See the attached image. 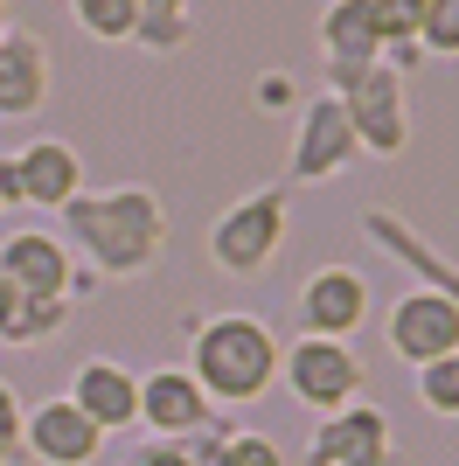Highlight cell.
I'll use <instances>...</instances> for the list:
<instances>
[{"label": "cell", "instance_id": "cell-9", "mask_svg": "<svg viewBox=\"0 0 459 466\" xmlns=\"http://www.w3.org/2000/svg\"><path fill=\"white\" fill-rule=\"evenodd\" d=\"M306 466H397V439H390V418L376 404H355L321 418L313 446H306Z\"/></svg>", "mask_w": 459, "mask_h": 466}, {"label": "cell", "instance_id": "cell-19", "mask_svg": "<svg viewBox=\"0 0 459 466\" xmlns=\"http://www.w3.org/2000/svg\"><path fill=\"white\" fill-rule=\"evenodd\" d=\"M70 307L76 299H21V313L7 320V349H36V341H49L56 328H70Z\"/></svg>", "mask_w": 459, "mask_h": 466}, {"label": "cell", "instance_id": "cell-8", "mask_svg": "<svg viewBox=\"0 0 459 466\" xmlns=\"http://www.w3.org/2000/svg\"><path fill=\"white\" fill-rule=\"evenodd\" d=\"M0 279L21 299H70L76 286V258L56 230H7L0 237Z\"/></svg>", "mask_w": 459, "mask_h": 466}, {"label": "cell", "instance_id": "cell-5", "mask_svg": "<svg viewBox=\"0 0 459 466\" xmlns=\"http://www.w3.org/2000/svg\"><path fill=\"white\" fill-rule=\"evenodd\" d=\"M279 376H286V390L300 397L306 410H321V418L348 410L355 397H362V383H369L355 341H321V334L286 341V349H279Z\"/></svg>", "mask_w": 459, "mask_h": 466}, {"label": "cell", "instance_id": "cell-24", "mask_svg": "<svg viewBox=\"0 0 459 466\" xmlns=\"http://www.w3.org/2000/svg\"><path fill=\"white\" fill-rule=\"evenodd\" d=\"M21 397H15V383H0V466L7 460H21Z\"/></svg>", "mask_w": 459, "mask_h": 466}, {"label": "cell", "instance_id": "cell-13", "mask_svg": "<svg viewBox=\"0 0 459 466\" xmlns=\"http://www.w3.org/2000/svg\"><path fill=\"white\" fill-rule=\"evenodd\" d=\"M70 404L84 410L105 439H112V431H133L139 425V376L126 370V362H112V355H91V362L70 376Z\"/></svg>", "mask_w": 459, "mask_h": 466}, {"label": "cell", "instance_id": "cell-3", "mask_svg": "<svg viewBox=\"0 0 459 466\" xmlns=\"http://www.w3.org/2000/svg\"><path fill=\"white\" fill-rule=\"evenodd\" d=\"M286 237H292L286 188H250L209 223V265L230 279H265L271 258L286 251Z\"/></svg>", "mask_w": 459, "mask_h": 466}, {"label": "cell", "instance_id": "cell-15", "mask_svg": "<svg viewBox=\"0 0 459 466\" xmlns=\"http://www.w3.org/2000/svg\"><path fill=\"white\" fill-rule=\"evenodd\" d=\"M321 56H327V84H342L348 70L382 63V35H376V7H369V0H327Z\"/></svg>", "mask_w": 459, "mask_h": 466}, {"label": "cell", "instance_id": "cell-11", "mask_svg": "<svg viewBox=\"0 0 459 466\" xmlns=\"http://www.w3.org/2000/svg\"><path fill=\"white\" fill-rule=\"evenodd\" d=\"M21 452L42 460V466H97L105 431H97L70 397H49V404H36L21 418Z\"/></svg>", "mask_w": 459, "mask_h": 466}, {"label": "cell", "instance_id": "cell-23", "mask_svg": "<svg viewBox=\"0 0 459 466\" xmlns=\"http://www.w3.org/2000/svg\"><path fill=\"white\" fill-rule=\"evenodd\" d=\"M223 466H286V452L271 446L265 431H230V446H223Z\"/></svg>", "mask_w": 459, "mask_h": 466}, {"label": "cell", "instance_id": "cell-10", "mask_svg": "<svg viewBox=\"0 0 459 466\" xmlns=\"http://www.w3.org/2000/svg\"><path fill=\"white\" fill-rule=\"evenodd\" d=\"M369 320V279L355 265H321L300 286V334L321 341H355V328Z\"/></svg>", "mask_w": 459, "mask_h": 466}, {"label": "cell", "instance_id": "cell-26", "mask_svg": "<svg viewBox=\"0 0 459 466\" xmlns=\"http://www.w3.org/2000/svg\"><path fill=\"white\" fill-rule=\"evenodd\" d=\"M0 35H7V7H0Z\"/></svg>", "mask_w": 459, "mask_h": 466}, {"label": "cell", "instance_id": "cell-25", "mask_svg": "<svg viewBox=\"0 0 459 466\" xmlns=\"http://www.w3.org/2000/svg\"><path fill=\"white\" fill-rule=\"evenodd\" d=\"M126 466H189V460H181V446H174V439H147V446L126 452Z\"/></svg>", "mask_w": 459, "mask_h": 466}, {"label": "cell", "instance_id": "cell-18", "mask_svg": "<svg viewBox=\"0 0 459 466\" xmlns=\"http://www.w3.org/2000/svg\"><path fill=\"white\" fill-rule=\"evenodd\" d=\"M70 15H76V28L91 42H133V28H139V0H70Z\"/></svg>", "mask_w": 459, "mask_h": 466}, {"label": "cell", "instance_id": "cell-20", "mask_svg": "<svg viewBox=\"0 0 459 466\" xmlns=\"http://www.w3.org/2000/svg\"><path fill=\"white\" fill-rule=\"evenodd\" d=\"M369 7H376L382 56H390V49H418V35H424V0H369Z\"/></svg>", "mask_w": 459, "mask_h": 466}, {"label": "cell", "instance_id": "cell-17", "mask_svg": "<svg viewBox=\"0 0 459 466\" xmlns=\"http://www.w3.org/2000/svg\"><path fill=\"white\" fill-rule=\"evenodd\" d=\"M139 49L153 56H174L189 42V0H139V28H133Z\"/></svg>", "mask_w": 459, "mask_h": 466}, {"label": "cell", "instance_id": "cell-22", "mask_svg": "<svg viewBox=\"0 0 459 466\" xmlns=\"http://www.w3.org/2000/svg\"><path fill=\"white\" fill-rule=\"evenodd\" d=\"M418 49H445V56H459V0H424Z\"/></svg>", "mask_w": 459, "mask_h": 466}, {"label": "cell", "instance_id": "cell-16", "mask_svg": "<svg viewBox=\"0 0 459 466\" xmlns=\"http://www.w3.org/2000/svg\"><path fill=\"white\" fill-rule=\"evenodd\" d=\"M15 175L28 209H63L70 195H84V160H76L70 139H28L15 154Z\"/></svg>", "mask_w": 459, "mask_h": 466}, {"label": "cell", "instance_id": "cell-4", "mask_svg": "<svg viewBox=\"0 0 459 466\" xmlns=\"http://www.w3.org/2000/svg\"><path fill=\"white\" fill-rule=\"evenodd\" d=\"M342 97L348 126H355V147L376 160H397L411 147V105H403V77L390 63H369V70H348L342 84H327Z\"/></svg>", "mask_w": 459, "mask_h": 466}, {"label": "cell", "instance_id": "cell-2", "mask_svg": "<svg viewBox=\"0 0 459 466\" xmlns=\"http://www.w3.org/2000/svg\"><path fill=\"white\" fill-rule=\"evenodd\" d=\"M279 334L258 313H209L189 334V376L202 383V397L223 410H244L258 397H271L279 383Z\"/></svg>", "mask_w": 459, "mask_h": 466}, {"label": "cell", "instance_id": "cell-6", "mask_svg": "<svg viewBox=\"0 0 459 466\" xmlns=\"http://www.w3.org/2000/svg\"><path fill=\"white\" fill-rule=\"evenodd\" d=\"M382 341H390L397 362L424 370V362H439V355L459 349V307L445 292H432V286H411V292H397V299L382 307Z\"/></svg>", "mask_w": 459, "mask_h": 466}, {"label": "cell", "instance_id": "cell-1", "mask_svg": "<svg viewBox=\"0 0 459 466\" xmlns=\"http://www.w3.org/2000/svg\"><path fill=\"white\" fill-rule=\"evenodd\" d=\"M63 244L91 258L97 279H147L168 258V202L147 181L63 202Z\"/></svg>", "mask_w": 459, "mask_h": 466}, {"label": "cell", "instance_id": "cell-7", "mask_svg": "<svg viewBox=\"0 0 459 466\" xmlns=\"http://www.w3.org/2000/svg\"><path fill=\"white\" fill-rule=\"evenodd\" d=\"M355 160H362V147H355V126H348L342 97H334V91L306 97V105H300V133H292V167H286V175L300 181V188H313V181L348 175Z\"/></svg>", "mask_w": 459, "mask_h": 466}, {"label": "cell", "instance_id": "cell-12", "mask_svg": "<svg viewBox=\"0 0 459 466\" xmlns=\"http://www.w3.org/2000/svg\"><path fill=\"white\" fill-rule=\"evenodd\" d=\"M216 418V404L202 397V383H195L189 370H174V362H160V370L139 376V425L153 431V439H189V431H202Z\"/></svg>", "mask_w": 459, "mask_h": 466}, {"label": "cell", "instance_id": "cell-14", "mask_svg": "<svg viewBox=\"0 0 459 466\" xmlns=\"http://www.w3.org/2000/svg\"><path fill=\"white\" fill-rule=\"evenodd\" d=\"M42 97H49V42L7 21V35H0V118L42 112Z\"/></svg>", "mask_w": 459, "mask_h": 466}, {"label": "cell", "instance_id": "cell-21", "mask_svg": "<svg viewBox=\"0 0 459 466\" xmlns=\"http://www.w3.org/2000/svg\"><path fill=\"white\" fill-rule=\"evenodd\" d=\"M418 404L432 410V418H459V349L418 370Z\"/></svg>", "mask_w": 459, "mask_h": 466}, {"label": "cell", "instance_id": "cell-27", "mask_svg": "<svg viewBox=\"0 0 459 466\" xmlns=\"http://www.w3.org/2000/svg\"><path fill=\"white\" fill-rule=\"evenodd\" d=\"M0 216H7V209H0Z\"/></svg>", "mask_w": 459, "mask_h": 466}]
</instances>
